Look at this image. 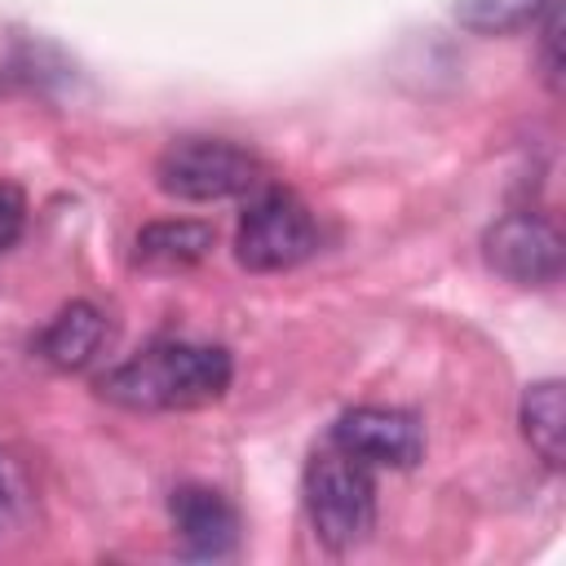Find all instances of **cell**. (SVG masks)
Returning a JSON list of instances; mask_svg holds the SVG:
<instances>
[{
  "label": "cell",
  "mask_w": 566,
  "mask_h": 566,
  "mask_svg": "<svg viewBox=\"0 0 566 566\" xmlns=\"http://www.w3.org/2000/svg\"><path fill=\"white\" fill-rule=\"evenodd\" d=\"M234 363L221 345H190V340H159L115 371L102 376V398L133 407V411H172V407H203L230 389Z\"/></svg>",
  "instance_id": "1"
},
{
  "label": "cell",
  "mask_w": 566,
  "mask_h": 566,
  "mask_svg": "<svg viewBox=\"0 0 566 566\" xmlns=\"http://www.w3.org/2000/svg\"><path fill=\"white\" fill-rule=\"evenodd\" d=\"M22 513H27V478H22L18 460L0 455V535L13 531Z\"/></svg>",
  "instance_id": "12"
},
{
  "label": "cell",
  "mask_w": 566,
  "mask_h": 566,
  "mask_svg": "<svg viewBox=\"0 0 566 566\" xmlns=\"http://www.w3.org/2000/svg\"><path fill=\"white\" fill-rule=\"evenodd\" d=\"M256 177H261V164L226 137H181L155 164L159 190L190 203L243 195L256 186Z\"/></svg>",
  "instance_id": "3"
},
{
  "label": "cell",
  "mask_w": 566,
  "mask_h": 566,
  "mask_svg": "<svg viewBox=\"0 0 566 566\" xmlns=\"http://www.w3.org/2000/svg\"><path fill=\"white\" fill-rule=\"evenodd\" d=\"M22 226H27V199H22V190H18V186L0 181V252L18 243Z\"/></svg>",
  "instance_id": "13"
},
{
  "label": "cell",
  "mask_w": 566,
  "mask_h": 566,
  "mask_svg": "<svg viewBox=\"0 0 566 566\" xmlns=\"http://www.w3.org/2000/svg\"><path fill=\"white\" fill-rule=\"evenodd\" d=\"M102 340H106V318H102V310L88 305V301H71V305L57 310L53 323L40 332L35 349H40L44 363H53V367H62V371H80V367L93 363V354L102 349Z\"/></svg>",
  "instance_id": "8"
},
{
  "label": "cell",
  "mask_w": 566,
  "mask_h": 566,
  "mask_svg": "<svg viewBox=\"0 0 566 566\" xmlns=\"http://www.w3.org/2000/svg\"><path fill=\"white\" fill-rule=\"evenodd\" d=\"M522 433L526 442L535 447V455L557 469L562 464V451H566V424H562V380H539V385H526L522 394Z\"/></svg>",
  "instance_id": "10"
},
{
  "label": "cell",
  "mask_w": 566,
  "mask_h": 566,
  "mask_svg": "<svg viewBox=\"0 0 566 566\" xmlns=\"http://www.w3.org/2000/svg\"><path fill=\"white\" fill-rule=\"evenodd\" d=\"M318 248V226L310 208L287 190H265L239 221L234 256L248 270H287Z\"/></svg>",
  "instance_id": "4"
},
{
  "label": "cell",
  "mask_w": 566,
  "mask_h": 566,
  "mask_svg": "<svg viewBox=\"0 0 566 566\" xmlns=\"http://www.w3.org/2000/svg\"><path fill=\"white\" fill-rule=\"evenodd\" d=\"M332 442L363 464H389V469H411L424 451V433H420L416 416L394 411V407L345 411L332 429Z\"/></svg>",
  "instance_id": "6"
},
{
  "label": "cell",
  "mask_w": 566,
  "mask_h": 566,
  "mask_svg": "<svg viewBox=\"0 0 566 566\" xmlns=\"http://www.w3.org/2000/svg\"><path fill=\"white\" fill-rule=\"evenodd\" d=\"M212 248V226L203 221H155L137 234V261L142 265H195Z\"/></svg>",
  "instance_id": "9"
},
{
  "label": "cell",
  "mask_w": 566,
  "mask_h": 566,
  "mask_svg": "<svg viewBox=\"0 0 566 566\" xmlns=\"http://www.w3.org/2000/svg\"><path fill=\"white\" fill-rule=\"evenodd\" d=\"M305 509H310L314 535L327 548L345 553V548L363 544L376 526V482H371L367 464L340 447L314 455V464L305 473Z\"/></svg>",
  "instance_id": "2"
},
{
  "label": "cell",
  "mask_w": 566,
  "mask_h": 566,
  "mask_svg": "<svg viewBox=\"0 0 566 566\" xmlns=\"http://www.w3.org/2000/svg\"><path fill=\"white\" fill-rule=\"evenodd\" d=\"M168 513L190 557H226L239 539V517L212 486H177Z\"/></svg>",
  "instance_id": "7"
},
{
  "label": "cell",
  "mask_w": 566,
  "mask_h": 566,
  "mask_svg": "<svg viewBox=\"0 0 566 566\" xmlns=\"http://www.w3.org/2000/svg\"><path fill=\"white\" fill-rule=\"evenodd\" d=\"M548 4H553V0H455V18H460L469 31L504 35V31L535 27Z\"/></svg>",
  "instance_id": "11"
},
{
  "label": "cell",
  "mask_w": 566,
  "mask_h": 566,
  "mask_svg": "<svg viewBox=\"0 0 566 566\" xmlns=\"http://www.w3.org/2000/svg\"><path fill=\"white\" fill-rule=\"evenodd\" d=\"M486 261L491 270H500L504 279L513 283H526V287H544L562 274V256H566V243L557 234V226L539 212H509L500 217L486 239Z\"/></svg>",
  "instance_id": "5"
}]
</instances>
